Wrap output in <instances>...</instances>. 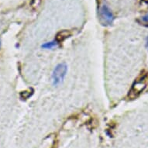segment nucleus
Instances as JSON below:
<instances>
[{
	"instance_id": "1",
	"label": "nucleus",
	"mask_w": 148,
	"mask_h": 148,
	"mask_svg": "<svg viewBox=\"0 0 148 148\" xmlns=\"http://www.w3.org/2000/svg\"><path fill=\"white\" fill-rule=\"evenodd\" d=\"M148 85V73H145L135 81L129 93V98L134 99L140 95Z\"/></svg>"
},
{
	"instance_id": "2",
	"label": "nucleus",
	"mask_w": 148,
	"mask_h": 148,
	"mask_svg": "<svg viewBox=\"0 0 148 148\" xmlns=\"http://www.w3.org/2000/svg\"><path fill=\"white\" fill-rule=\"evenodd\" d=\"M68 71V66L66 64L61 63L58 64L52 73V82L54 86L60 85L65 78Z\"/></svg>"
},
{
	"instance_id": "3",
	"label": "nucleus",
	"mask_w": 148,
	"mask_h": 148,
	"mask_svg": "<svg viewBox=\"0 0 148 148\" xmlns=\"http://www.w3.org/2000/svg\"><path fill=\"white\" fill-rule=\"evenodd\" d=\"M99 16L100 22L104 26H110L113 23L114 16L112 11L106 5H102L99 10Z\"/></svg>"
},
{
	"instance_id": "4",
	"label": "nucleus",
	"mask_w": 148,
	"mask_h": 148,
	"mask_svg": "<svg viewBox=\"0 0 148 148\" xmlns=\"http://www.w3.org/2000/svg\"><path fill=\"white\" fill-rule=\"evenodd\" d=\"M70 35H71V34H69L68 31L60 32V33H58V34L57 35L56 40L58 42V43H60V42L64 40L66 38H68V36H70Z\"/></svg>"
},
{
	"instance_id": "5",
	"label": "nucleus",
	"mask_w": 148,
	"mask_h": 148,
	"mask_svg": "<svg viewBox=\"0 0 148 148\" xmlns=\"http://www.w3.org/2000/svg\"><path fill=\"white\" fill-rule=\"evenodd\" d=\"M58 42L56 40H52V41L47 42V43L43 44L41 47L44 49H52L58 46Z\"/></svg>"
},
{
	"instance_id": "6",
	"label": "nucleus",
	"mask_w": 148,
	"mask_h": 148,
	"mask_svg": "<svg viewBox=\"0 0 148 148\" xmlns=\"http://www.w3.org/2000/svg\"><path fill=\"white\" fill-rule=\"evenodd\" d=\"M141 22L143 23V24H147L148 25V13L146 14L144 16L141 18Z\"/></svg>"
},
{
	"instance_id": "7",
	"label": "nucleus",
	"mask_w": 148,
	"mask_h": 148,
	"mask_svg": "<svg viewBox=\"0 0 148 148\" xmlns=\"http://www.w3.org/2000/svg\"><path fill=\"white\" fill-rule=\"evenodd\" d=\"M146 48L147 49L148 51V36L147 37V39H146Z\"/></svg>"
},
{
	"instance_id": "8",
	"label": "nucleus",
	"mask_w": 148,
	"mask_h": 148,
	"mask_svg": "<svg viewBox=\"0 0 148 148\" xmlns=\"http://www.w3.org/2000/svg\"><path fill=\"white\" fill-rule=\"evenodd\" d=\"M0 47H1V40H0Z\"/></svg>"
}]
</instances>
